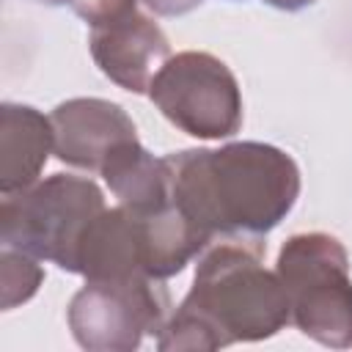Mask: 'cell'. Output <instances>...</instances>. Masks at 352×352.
I'll return each mask as SVG.
<instances>
[{
	"instance_id": "obj_9",
	"label": "cell",
	"mask_w": 352,
	"mask_h": 352,
	"mask_svg": "<svg viewBox=\"0 0 352 352\" xmlns=\"http://www.w3.org/2000/svg\"><path fill=\"white\" fill-rule=\"evenodd\" d=\"M55 151L52 121L30 104L3 102L0 107V192L14 195L38 182Z\"/></svg>"
},
{
	"instance_id": "obj_6",
	"label": "cell",
	"mask_w": 352,
	"mask_h": 352,
	"mask_svg": "<svg viewBox=\"0 0 352 352\" xmlns=\"http://www.w3.org/2000/svg\"><path fill=\"white\" fill-rule=\"evenodd\" d=\"M148 99L176 129L201 140L231 138L242 126L239 82L212 52L170 55L151 80Z\"/></svg>"
},
{
	"instance_id": "obj_4",
	"label": "cell",
	"mask_w": 352,
	"mask_h": 352,
	"mask_svg": "<svg viewBox=\"0 0 352 352\" xmlns=\"http://www.w3.org/2000/svg\"><path fill=\"white\" fill-rule=\"evenodd\" d=\"M292 322L311 341L330 349L352 346V278L346 248L324 231L294 234L278 253Z\"/></svg>"
},
{
	"instance_id": "obj_12",
	"label": "cell",
	"mask_w": 352,
	"mask_h": 352,
	"mask_svg": "<svg viewBox=\"0 0 352 352\" xmlns=\"http://www.w3.org/2000/svg\"><path fill=\"white\" fill-rule=\"evenodd\" d=\"M135 3L138 0H72V11L91 28H96L135 11Z\"/></svg>"
},
{
	"instance_id": "obj_8",
	"label": "cell",
	"mask_w": 352,
	"mask_h": 352,
	"mask_svg": "<svg viewBox=\"0 0 352 352\" xmlns=\"http://www.w3.org/2000/svg\"><path fill=\"white\" fill-rule=\"evenodd\" d=\"M50 121L55 135V157L80 170L99 173L104 160L121 143L138 140L135 124L124 113V107L96 96L60 102L52 110Z\"/></svg>"
},
{
	"instance_id": "obj_14",
	"label": "cell",
	"mask_w": 352,
	"mask_h": 352,
	"mask_svg": "<svg viewBox=\"0 0 352 352\" xmlns=\"http://www.w3.org/2000/svg\"><path fill=\"white\" fill-rule=\"evenodd\" d=\"M264 3L272 8H280V11H300V8L311 6L314 0H264Z\"/></svg>"
},
{
	"instance_id": "obj_10",
	"label": "cell",
	"mask_w": 352,
	"mask_h": 352,
	"mask_svg": "<svg viewBox=\"0 0 352 352\" xmlns=\"http://www.w3.org/2000/svg\"><path fill=\"white\" fill-rule=\"evenodd\" d=\"M102 179L121 206L135 212H151L170 201L165 160L148 154L140 140L121 143L102 165Z\"/></svg>"
},
{
	"instance_id": "obj_7",
	"label": "cell",
	"mask_w": 352,
	"mask_h": 352,
	"mask_svg": "<svg viewBox=\"0 0 352 352\" xmlns=\"http://www.w3.org/2000/svg\"><path fill=\"white\" fill-rule=\"evenodd\" d=\"M88 47L99 72L129 94H148L151 80L170 58L168 36L138 8L91 28Z\"/></svg>"
},
{
	"instance_id": "obj_13",
	"label": "cell",
	"mask_w": 352,
	"mask_h": 352,
	"mask_svg": "<svg viewBox=\"0 0 352 352\" xmlns=\"http://www.w3.org/2000/svg\"><path fill=\"white\" fill-rule=\"evenodd\" d=\"M148 11H154L157 16H179L187 14L192 8H198L204 0H140Z\"/></svg>"
},
{
	"instance_id": "obj_3",
	"label": "cell",
	"mask_w": 352,
	"mask_h": 352,
	"mask_svg": "<svg viewBox=\"0 0 352 352\" xmlns=\"http://www.w3.org/2000/svg\"><path fill=\"white\" fill-rule=\"evenodd\" d=\"M104 195L96 182L72 173H55L0 204V242L77 272L80 245L104 212Z\"/></svg>"
},
{
	"instance_id": "obj_11",
	"label": "cell",
	"mask_w": 352,
	"mask_h": 352,
	"mask_svg": "<svg viewBox=\"0 0 352 352\" xmlns=\"http://www.w3.org/2000/svg\"><path fill=\"white\" fill-rule=\"evenodd\" d=\"M44 280V270L36 264V256L3 245L0 250V305L3 311L28 302Z\"/></svg>"
},
{
	"instance_id": "obj_5",
	"label": "cell",
	"mask_w": 352,
	"mask_h": 352,
	"mask_svg": "<svg viewBox=\"0 0 352 352\" xmlns=\"http://www.w3.org/2000/svg\"><path fill=\"white\" fill-rule=\"evenodd\" d=\"M69 330L88 352H132L160 336L170 319V294L160 278H85L69 302Z\"/></svg>"
},
{
	"instance_id": "obj_1",
	"label": "cell",
	"mask_w": 352,
	"mask_h": 352,
	"mask_svg": "<svg viewBox=\"0 0 352 352\" xmlns=\"http://www.w3.org/2000/svg\"><path fill=\"white\" fill-rule=\"evenodd\" d=\"M170 201L212 239H264L297 204L300 168L278 146L239 140L165 154Z\"/></svg>"
},
{
	"instance_id": "obj_15",
	"label": "cell",
	"mask_w": 352,
	"mask_h": 352,
	"mask_svg": "<svg viewBox=\"0 0 352 352\" xmlns=\"http://www.w3.org/2000/svg\"><path fill=\"white\" fill-rule=\"evenodd\" d=\"M38 3H44V6H63V3H69L72 6V0H38Z\"/></svg>"
},
{
	"instance_id": "obj_2",
	"label": "cell",
	"mask_w": 352,
	"mask_h": 352,
	"mask_svg": "<svg viewBox=\"0 0 352 352\" xmlns=\"http://www.w3.org/2000/svg\"><path fill=\"white\" fill-rule=\"evenodd\" d=\"M264 239H212L187 297L157 336V346L162 352H212L280 333L292 322L289 300L278 272L264 267Z\"/></svg>"
}]
</instances>
